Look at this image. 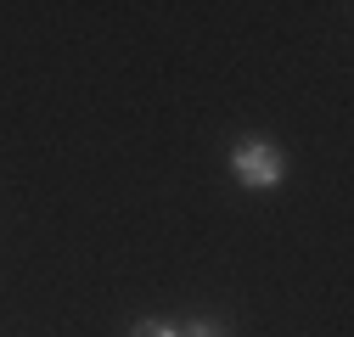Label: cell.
I'll list each match as a JSON object with an SVG mask.
<instances>
[{
  "mask_svg": "<svg viewBox=\"0 0 354 337\" xmlns=\"http://www.w3.org/2000/svg\"><path fill=\"white\" fill-rule=\"evenodd\" d=\"M129 337H180V331H174L169 320H136V326H129Z\"/></svg>",
  "mask_w": 354,
  "mask_h": 337,
  "instance_id": "7a4b0ae2",
  "label": "cell"
},
{
  "mask_svg": "<svg viewBox=\"0 0 354 337\" xmlns=\"http://www.w3.org/2000/svg\"><path fill=\"white\" fill-rule=\"evenodd\" d=\"M180 337H225V326L203 315V320H186V331H180Z\"/></svg>",
  "mask_w": 354,
  "mask_h": 337,
  "instance_id": "3957f363",
  "label": "cell"
},
{
  "mask_svg": "<svg viewBox=\"0 0 354 337\" xmlns=\"http://www.w3.org/2000/svg\"><path fill=\"white\" fill-rule=\"evenodd\" d=\"M231 168H236V180H242L248 191H270V186H281V175H287V157H281L276 141L248 135V141L231 152Z\"/></svg>",
  "mask_w": 354,
  "mask_h": 337,
  "instance_id": "6da1fadb",
  "label": "cell"
}]
</instances>
